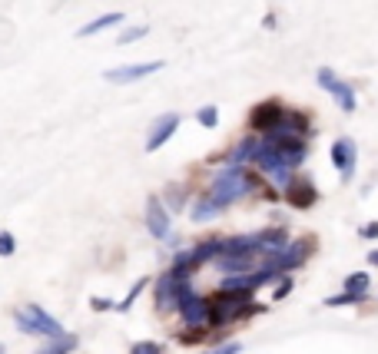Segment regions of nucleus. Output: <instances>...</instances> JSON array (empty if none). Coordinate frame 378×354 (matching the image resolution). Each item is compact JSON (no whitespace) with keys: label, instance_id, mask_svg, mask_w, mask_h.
<instances>
[{"label":"nucleus","instance_id":"f8f14e48","mask_svg":"<svg viewBox=\"0 0 378 354\" xmlns=\"http://www.w3.org/2000/svg\"><path fill=\"white\" fill-rule=\"evenodd\" d=\"M312 252V242H292V245H285V249L275 255V259H269V265L279 272V275H285V272H292V268H299L302 262H305V255Z\"/></svg>","mask_w":378,"mask_h":354},{"label":"nucleus","instance_id":"aec40b11","mask_svg":"<svg viewBox=\"0 0 378 354\" xmlns=\"http://www.w3.org/2000/svg\"><path fill=\"white\" fill-rule=\"evenodd\" d=\"M196 119H199V126H206V129H216V123H219V109H216V106H203V109L196 113Z\"/></svg>","mask_w":378,"mask_h":354},{"label":"nucleus","instance_id":"9b49d317","mask_svg":"<svg viewBox=\"0 0 378 354\" xmlns=\"http://www.w3.org/2000/svg\"><path fill=\"white\" fill-rule=\"evenodd\" d=\"M319 87H322V90H329V93L342 103V109H345V113H355V90H352L349 83H342V80L335 77L329 67H322V70H319Z\"/></svg>","mask_w":378,"mask_h":354},{"label":"nucleus","instance_id":"a211bd4d","mask_svg":"<svg viewBox=\"0 0 378 354\" xmlns=\"http://www.w3.org/2000/svg\"><path fill=\"white\" fill-rule=\"evenodd\" d=\"M345 291L365 298V291H369V275H365V272H359V275H349V278H345Z\"/></svg>","mask_w":378,"mask_h":354},{"label":"nucleus","instance_id":"c85d7f7f","mask_svg":"<svg viewBox=\"0 0 378 354\" xmlns=\"http://www.w3.org/2000/svg\"><path fill=\"white\" fill-rule=\"evenodd\" d=\"M90 308H93V311H107V308H117V305H113V301H107V298H93V301H90Z\"/></svg>","mask_w":378,"mask_h":354},{"label":"nucleus","instance_id":"f257e3e1","mask_svg":"<svg viewBox=\"0 0 378 354\" xmlns=\"http://www.w3.org/2000/svg\"><path fill=\"white\" fill-rule=\"evenodd\" d=\"M246 192H249V173H246L243 166H226L223 173L213 179V186H209V199L219 205V209H229L236 199H243Z\"/></svg>","mask_w":378,"mask_h":354},{"label":"nucleus","instance_id":"1a4fd4ad","mask_svg":"<svg viewBox=\"0 0 378 354\" xmlns=\"http://www.w3.org/2000/svg\"><path fill=\"white\" fill-rule=\"evenodd\" d=\"M282 116H285L282 103H275V100H266V103H259L249 113V126L256 129V133H272V129L282 123Z\"/></svg>","mask_w":378,"mask_h":354},{"label":"nucleus","instance_id":"f03ea898","mask_svg":"<svg viewBox=\"0 0 378 354\" xmlns=\"http://www.w3.org/2000/svg\"><path fill=\"white\" fill-rule=\"evenodd\" d=\"M17 331H23V335H33V338H60L67 335L63 328H60V321L50 311H43L40 305H23L17 311Z\"/></svg>","mask_w":378,"mask_h":354},{"label":"nucleus","instance_id":"7ed1b4c3","mask_svg":"<svg viewBox=\"0 0 378 354\" xmlns=\"http://www.w3.org/2000/svg\"><path fill=\"white\" fill-rule=\"evenodd\" d=\"M272 153L279 156L289 169H299L302 159H305V143L299 136H285V133H269V143H266Z\"/></svg>","mask_w":378,"mask_h":354},{"label":"nucleus","instance_id":"39448f33","mask_svg":"<svg viewBox=\"0 0 378 354\" xmlns=\"http://www.w3.org/2000/svg\"><path fill=\"white\" fill-rule=\"evenodd\" d=\"M176 311L183 315V321H186L189 328H206V325H209V298L196 295L193 288H189L183 298H179Z\"/></svg>","mask_w":378,"mask_h":354},{"label":"nucleus","instance_id":"6ab92c4d","mask_svg":"<svg viewBox=\"0 0 378 354\" xmlns=\"http://www.w3.org/2000/svg\"><path fill=\"white\" fill-rule=\"evenodd\" d=\"M146 285H149V278H140V281H136V285L130 288V295H126L123 301H120V305H117V311H130V308H133V301H136V298L143 295V288H146Z\"/></svg>","mask_w":378,"mask_h":354},{"label":"nucleus","instance_id":"f3484780","mask_svg":"<svg viewBox=\"0 0 378 354\" xmlns=\"http://www.w3.org/2000/svg\"><path fill=\"white\" fill-rule=\"evenodd\" d=\"M219 212H223V209H219L209 195H199V199L193 202V215H189V219H193V222H209V219H216Z\"/></svg>","mask_w":378,"mask_h":354},{"label":"nucleus","instance_id":"20e7f679","mask_svg":"<svg viewBox=\"0 0 378 354\" xmlns=\"http://www.w3.org/2000/svg\"><path fill=\"white\" fill-rule=\"evenodd\" d=\"M252 163H256V169H259V173L269 176V179L275 182L279 189H285V186L292 182V169L282 163L279 156L272 153L269 146H259V149H256V156H252Z\"/></svg>","mask_w":378,"mask_h":354},{"label":"nucleus","instance_id":"4468645a","mask_svg":"<svg viewBox=\"0 0 378 354\" xmlns=\"http://www.w3.org/2000/svg\"><path fill=\"white\" fill-rule=\"evenodd\" d=\"M285 199H289L292 209H309L312 202L319 199V192H315V186L309 179H292L285 186Z\"/></svg>","mask_w":378,"mask_h":354},{"label":"nucleus","instance_id":"393cba45","mask_svg":"<svg viewBox=\"0 0 378 354\" xmlns=\"http://www.w3.org/2000/svg\"><path fill=\"white\" fill-rule=\"evenodd\" d=\"M289 291H292V278H282L279 285L272 288V298H275V301H282V298L289 295Z\"/></svg>","mask_w":378,"mask_h":354},{"label":"nucleus","instance_id":"b1692460","mask_svg":"<svg viewBox=\"0 0 378 354\" xmlns=\"http://www.w3.org/2000/svg\"><path fill=\"white\" fill-rule=\"evenodd\" d=\"M130 354H166L163 345H156V341H136L133 348H130Z\"/></svg>","mask_w":378,"mask_h":354},{"label":"nucleus","instance_id":"423d86ee","mask_svg":"<svg viewBox=\"0 0 378 354\" xmlns=\"http://www.w3.org/2000/svg\"><path fill=\"white\" fill-rule=\"evenodd\" d=\"M186 291H189V281H179V278H173L166 272V275H159V281H156V308H159V311H173Z\"/></svg>","mask_w":378,"mask_h":354},{"label":"nucleus","instance_id":"4be33fe9","mask_svg":"<svg viewBox=\"0 0 378 354\" xmlns=\"http://www.w3.org/2000/svg\"><path fill=\"white\" fill-rule=\"evenodd\" d=\"M362 301V295H352V291H342V295H335V298H325V305L329 308H342V305H359Z\"/></svg>","mask_w":378,"mask_h":354},{"label":"nucleus","instance_id":"5701e85b","mask_svg":"<svg viewBox=\"0 0 378 354\" xmlns=\"http://www.w3.org/2000/svg\"><path fill=\"white\" fill-rule=\"evenodd\" d=\"M17 252V239L10 232H0V259H10Z\"/></svg>","mask_w":378,"mask_h":354},{"label":"nucleus","instance_id":"0eeeda50","mask_svg":"<svg viewBox=\"0 0 378 354\" xmlns=\"http://www.w3.org/2000/svg\"><path fill=\"white\" fill-rule=\"evenodd\" d=\"M166 63L163 60H149V63H126V67H113L103 73L107 83H136V80L149 77V73H159Z\"/></svg>","mask_w":378,"mask_h":354},{"label":"nucleus","instance_id":"a878e982","mask_svg":"<svg viewBox=\"0 0 378 354\" xmlns=\"http://www.w3.org/2000/svg\"><path fill=\"white\" fill-rule=\"evenodd\" d=\"M243 351V345L239 341H229V345H219V348H213V351H206V354H239Z\"/></svg>","mask_w":378,"mask_h":354},{"label":"nucleus","instance_id":"9d476101","mask_svg":"<svg viewBox=\"0 0 378 354\" xmlns=\"http://www.w3.org/2000/svg\"><path fill=\"white\" fill-rule=\"evenodd\" d=\"M179 129V113H163L156 116L153 126H149V136H146V153H156L159 146L169 143V136Z\"/></svg>","mask_w":378,"mask_h":354},{"label":"nucleus","instance_id":"dca6fc26","mask_svg":"<svg viewBox=\"0 0 378 354\" xmlns=\"http://www.w3.org/2000/svg\"><path fill=\"white\" fill-rule=\"evenodd\" d=\"M117 23H123V14H103V17L83 23L77 30V37H93V33H100V30H107V27H117Z\"/></svg>","mask_w":378,"mask_h":354},{"label":"nucleus","instance_id":"c756f323","mask_svg":"<svg viewBox=\"0 0 378 354\" xmlns=\"http://www.w3.org/2000/svg\"><path fill=\"white\" fill-rule=\"evenodd\" d=\"M369 265H375V268H378V249H375V252H369Z\"/></svg>","mask_w":378,"mask_h":354},{"label":"nucleus","instance_id":"bb28decb","mask_svg":"<svg viewBox=\"0 0 378 354\" xmlns=\"http://www.w3.org/2000/svg\"><path fill=\"white\" fill-rule=\"evenodd\" d=\"M179 338H183L186 345H193V341H203V328H186Z\"/></svg>","mask_w":378,"mask_h":354},{"label":"nucleus","instance_id":"6e6552de","mask_svg":"<svg viewBox=\"0 0 378 354\" xmlns=\"http://www.w3.org/2000/svg\"><path fill=\"white\" fill-rule=\"evenodd\" d=\"M355 159H359L355 139H349V136H339V139L332 143V163H335V169H339V176L345 182H349L352 173H355Z\"/></svg>","mask_w":378,"mask_h":354},{"label":"nucleus","instance_id":"412c9836","mask_svg":"<svg viewBox=\"0 0 378 354\" xmlns=\"http://www.w3.org/2000/svg\"><path fill=\"white\" fill-rule=\"evenodd\" d=\"M146 33H149V27H130V30H123L117 37V43L120 47H126V43H136V40H143Z\"/></svg>","mask_w":378,"mask_h":354},{"label":"nucleus","instance_id":"ddd939ff","mask_svg":"<svg viewBox=\"0 0 378 354\" xmlns=\"http://www.w3.org/2000/svg\"><path fill=\"white\" fill-rule=\"evenodd\" d=\"M146 229H149L153 239H166L169 235V212H166V205L156 195L146 199Z\"/></svg>","mask_w":378,"mask_h":354},{"label":"nucleus","instance_id":"7c9ffc66","mask_svg":"<svg viewBox=\"0 0 378 354\" xmlns=\"http://www.w3.org/2000/svg\"><path fill=\"white\" fill-rule=\"evenodd\" d=\"M0 354H7V348H4V345H0Z\"/></svg>","mask_w":378,"mask_h":354},{"label":"nucleus","instance_id":"cd10ccee","mask_svg":"<svg viewBox=\"0 0 378 354\" xmlns=\"http://www.w3.org/2000/svg\"><path fill=\"white\" fill-rule=\"evenodd\" d=\"M359 235H362V239H378V222H369V225H362Z\"/></svg>","mask_w":378,"mask_h":354},{"label":"nucleus","instance_id":"2eb2a0df","mask_svg":"<svg viewBox=\"0 0 378 354\" xmlns=\"http://www.w3.org/2000/svg\"><path fill=\"white\" fill-rule=\"evenodd\" d=\"M77 335H60V338H47L43 341V348H37L33 354H70V351H77Z\"/></svg>","mask_w":378,"mask_h":354}]
</instances>
